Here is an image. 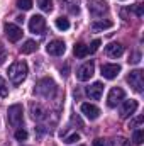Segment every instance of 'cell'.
<instances>
[{
    "label": "cell",
    "mask_w": 144,
    "mask_h": 146,
    "mask_svg": "<svg viewBox=\"0 0 144 146\" xmlns=\"http://www.w3.org/2000/svg\"><path fill=\"white\" fill-rule=\"evenodd\" d=\"M27 72H29V68H27V63L26 61H15V63L10 65V68H9L7 73H9V78L12 80V83L19 85V83H22L26 80Z\"/></svg>",
    "instance_id": "cell-1"
},
{
    "label": "cell",
    "mask_w": 144,
    "mask_h": 146,
    "mask_svg": "<svg viewBox=\"0 0 144 146\" xmlns=\"http://www.w3.org/2000/svg\"><path fill=\"white\" fill-rule=\"evenodd\" d=\"M34 92H36L39 97L53 99V97L56 95V83H54V80H51V78H42V80L37 82Z\"/></svg>",
    "instance_id": "cell-2"
},
{
    "label": "cell",
    "mask_w": 144,
    "mask_h": 146,
    "mask_svg": "<svg viewBox=\"0 0 144 146\" xmlns=\"http://www.w3.org/2000/svg\"><path fill=\"white\" fill-rule=\"evenodd\" d=\"M7 119H9V124L12 127H19L24 121V109L20 104H14L10 106L7 110Z\"/></svg>",
    "instance_id": "cell-3"
},
{
    "label": "cell",
    "mask_w": 144,
    "mask_h": 146,
    "mask_svg": "<svg viewBox=\"0 0 144 146\" xmlns=\"http://www.w3.org/2000/svg\"><path fill=\"white\" fill-rule=\"evenodd\" d=\"M127 83L136 90V92H143L144 90V75L143 70H132V72L127 75Z\"/></svg>",
    "instance_id": "cell-4"
},
{
    "label": "cell",
    "mask_w": 144,
    "mask_h": 146,
    "mask_svg": "<svg viewBox=\"0 0 144 146\" xmlns=\"http://www.w3.org/2000/svg\"><path fill=\"white\" fill-rule=\"evenodd\" d=\"M93 73H95V63L93 61H87L76 70V78L80 82H87V80H90L93 76Z\"/></svg>",
    "instance_id": "cell-5"
},
{
    "label": "cell",
    "mask_w": 144,
    "mask_h": 146,
    "mask_svg": "<svg viewBox=\"0 0 144 146\" xmlns=\"http://www.w3.org/2000/svg\"><path fill=\"white\" fill-rule=\"evenodd\" d=\"M124 97H126V92L120 87L110 88V92H108V95H107V106L108 107H117V104H120L124 100Z\"/></svg>",
    "instance_id": "cell-6"
},
{
    "label": "cell",
    "mask_w": 144,
    "mask_h": 146,
    "mask_svg": "<svg viewBox=\"0 0 144 146\" xmlns=\"http://www.w3.org/2000/svg\"><path fill=\"white\" fill-rule=\"evenodd\" d=\"M46 29V19L42 15H32L29 21V31L32 34H42Z\"/></svg>",
    "instance_id": "cell-7"
},
{
    "label": "cell",
    "mask_w": 144,
    "mask_h": 146,
    "mask_svg": "<svg viewBox=\"0 0 144 146\" xmlns=\"http://www.w3.org/2000/svg\"><path fill=\"white\" fill-rule=\"evenodd\" d=\"M46 51H48V54L61 56V54H65V51H66V44H65V41H61V39H53V41L46 46Z\"/></svg>",
    "instance_id": "cell-8"
},
{
    "label": "cell",
    "mask_w": 144,
    "mask_h": 146,
    "mask_svg": "<svg viewBox=\"0 0 144 146\" xmlns=\"http://www.w3.org/2000/svg\"><path fill=\"white\" fill-rule=\"evenodd\" d=\"M119 73H120V65H115V63H105L100 68V75L107 80H114Z\"/></svg>",
    "instance_id": "cell-9"
},
{
    "label": "cell",
    "mask_w": 144,
    "mask_h": 146,
    "mask_svg": "<svg viewBox=\"0 0 144 146\" xmlns=\"http://www.w3.org/2000/svg\"><path fill=\"white\" fill-rule=\"evenodd\" d=\"M137 107H139L137 100H134V99H131V100H124V104L120 106V117H122V119L131 117L132 114H136Z\"/></svg>",
    "instance_id": "cell-10"
},
{
    "label": "cell",
    "mask_w": 144,
    "mask_h": 146,
    "mask_svg": "<svg viewBox=\"0 0 144 146\" xmlns=\"http://www.w3.org/2000/svg\"><path fill=\"white\" fill-rule=\"evenodd\" d=\"M3 29H5V34H7V37H9L10 42H17V41L22 37V29H20L19 26L12 24V22H7Z\"/></svg>",
    "instance_id": "cell-11"
},
{
    "label": "cell",
    "mask_w": 144,
    "mask_h": 146,
    "mask_svg": "<svg viewBox=\"0 0 144 146\" xmlns=\"http://www.w3.org/2000/svg\"><path fill=\"white\" fill-rule=\"evenodd\" d=\"M81 114L87 117V119H90V121H95V119H98V115H100V109L97 107V106H93V104H88V102H85V104H81Z\"/></svg>",
    "instance_id": "cell-12"
},
{
    "label": "cell",
    "mask_w": 144,
    "mask_h": 146,
    "mask_svg": "<svg viewBox=\"0 0 144 146\" xmlns=\"http://www.w3.org/2000/svg\"><path fill=\"white\" fill-rule=\"evenodd\" d=\"M88 10H90V14H92V15L100 17V15H104V14L108 10V7H107V3H105V2L93 0V2H90V3H88Z\"/></svg>",
    "instance_id": "cell-13"
},
{
    "label": "cell",
    "mask_w": 144,
    "mask_h": 146,
    "mask_svg": "<svg viewBox=\"0 0 144 146\" xmlns=\"http://www.w3.org/2000/svg\"><path fill=\"white\" fill-rule=\"evenodd\" d=\"M87 94H88L90 99L98 100V99L102 97V94H104V85H102V82H95V83H92V85L87 88Z\"/></svg>",
    "instance_id": "cell-14"
},
{
    "label": "cell",
    "mask_w": 144,
    "mask_h": 146,
    "mask_svg": "<svg viewBox=\"0 0 144 146\" xmlns=\"http://www.w3.org/2000/svg\"><path fill=\"white\" fill-rule=\"evenodd\" d=\"M105 53H107V56H110V58H119L124 53V46L120 42H110L107 48H105Z\"/></svg>",
    "instance_id": "cell-15"
},
{
    "label": "cell",
    "mask_w": 144,
    "mask_h": 146,
    "mask_svg": "<svg viewBox=\"0 0 144 146\" xmlns=\"http://www.w3.org/2000/svg\"><path fill=\"white\" fill-rule=\"evenodd\" d=\"M31 114H32V119L34 121H44L48 115V112H46V109L41 106V104H32L31 106Z\"/></svg>",
    "instance_id": "cell-16"
},
{
    "label": "cell",
    "mask_w": 144,
    "mask_h": 146,
    "mask_svg": "<svg viewBox=\"0 0 144 146\" xmlns=\"http://www.w3.org/2000/svg\"><path fill=\"white\" fill-rule=\"evenodd\" d=\"M114 26L112 21H95L92 24V31L93 33H100V31H105V29H110Z\"/></svg>",
    "instance_id": "cell-17"
},
{
    "label": "cell",
    "mask_w": 144,
    "mask_h": 146,
    "mask_svg": "<svg viewBox=\"0 0 144 146\" xmlns=\"http://www.w3.org/2000/svg\"><path fill=\"white\" fill-rule=\"evenodd\" d=\"M73 53H75L76 58H85V56L90 54V53H88V46L83 44V42H76L75 48H73Z\"/></svg>",
    "instance_id": "cell-18"
},
{
    "label": "cell",
    "mask_w": 144,
    "mask_h": 146,
    "mask_svg": "<svg viewBox=\"0 0 144 146\" xmlns=\"http://www.w3.org/2000/svg\"><path fill=\"white\" fill-rule=\"evenodd\" d=\"M34 51H37V42L32 41V39L26 41V42L22 44V48H20V53H22V54H31V53H34Z\"/></svg>",
    "instance_id": "cell-19"
},
{
    "label": "cell",
    "mask_w": 144,
    "mask_h": 146,
    "mask_svg": "<svg viewBox=\"0 0 144 146\" xmlns=\"http://www.w3.org/2000/svg\"><path fill=\"white\" fill-rule=\"evenodd\" d=\"M61 3L68 9V12L78 14L80 12V0H61Z\"/></svg>",
    "instance_id": "cell-20"
},
{
    "label": "cell",
    "mask_w": 144,
    "mask_h": 146,
    "mask_svg": "<svg viewBox=\"0 0 144 146\" xmlns=\"http://www.w3.org/2000/svg\"><path fill=\"white\" fill-rule=\"evenodd\" d=\"M56 27H58L59 31H68V29H70V21H68L66 17H58V19H56Z\"/></svg>",
    "instance_id": "cell-21"
},
{
    "label": "cell",
    "mask_w": 144,
    "mask_h": 146,
    "mask_svg": "<svg viewBox=\"0 0 144 146\" xmlns=\"http://www.w3.org/2000/svg\"><path fill=\"white\" fill-rule=\"evenodd\" d=\"M132 141H134V145H143V141H144V131L143 129H136L134 131Z\"/></svg>",
    "instance_id": "cell-22"
},
{
    "label": "cell",
    "mask_w": 144,
    "mask_h": 146,
    "mask_svg": "<svg viewBox=\"0 0 144 146\" xmlns=\"http://www.w3.org/2000/svg\"><path fill=\"white\" fill-rule=\"evenodd\" d=\"M37 3H39L41 10H44V12H51L53 10V0H37Z\"/></svg>",
    "instance_id": "cell-23"
},
{
    "label": "cell",
    "mask_w": 144,
    "mask_h": 146,
    "mask_svg": "<svg viewBox=\"0 0 144 146\" xmlns=\"http://www.w3.org/2000/svg\"><path fill=\"white\" fill-rule=\"evenodd\" d=\"M17 7L20 10H31L32 9V0H17Z\"/></svg>",
    "instance_id": "cell-24"
},
{
    "label": "cell",
    "mask_w": 144,
    "mask_h": 146,
    "mask_svg": "<svg viewBox=\"0 0 144 146\" xmlns=\"http://www.w3.org/2000/svg\"><path fill=\"white\" fill-rule=\"evenodd\" d=\"M9 95V87H7V82L0 76V97H7Z\"/></svg>",
    "instance_id": "cell-25"
},
{
    "label": "cell",
    "mask_w": 144,
    "mask_h": 146,
    "mask_svg": "<svg viewBox=\"0 0 144 146\" xmlns=\"http://www.w3.org/2000/svg\"><path fill=\"white\" fill-rule=\"evenodd\" d=\"M14 136H15V139H17V141H24V139H27V136H29V134H27V131H24V129H17Z\"/></svg>",
    "instance_id": "cell-26"
},
{
    "label": "cell",
    "mask_w": 144,
    "mask_h": 146,
    "mask_svg": "<svg viewBox=\"0 0 144 146\" xmlns=\"http://www.w3.org/2000/svg\"><path fill=\"white\" fill-rule=\"evenodd\" d=\"M100 44H102V41L100 39H95V41H92V44L88 46V53L92 54V53H95L98 48H100Z\"/></svg>",
    "instance_id": "cell-27"
},
{
    "label": "cell",
    "mask_w": 144,
    "mask_h": 146,
    "mask_svg": "<svg viewBox=\"0 0 144 146\" xmlns=\"http://www.w3.org/2000/svg\"><path fill=\"white\" fill-rule=\"evenodd\" d=\"M143 121H144V117H143V115H139V117L132 119V121L129 122V129H131V127H139V126L143 124Z\"/></svg>",
    "instance_id": "cell-28"
},
{
    "label": "cell",
    "mask_w": 144,
    "mask_h": 146,
    "mask_svg": "<svg viewBox=\"0 0 144 146\" xmlns=\"http://www.w3.org/2000/svg\"><path fill=\"white\" fill-rule=\"evenodd\" d=\"M132 10H134V14H136L137 17H143V15H144V5H143V3H136Z\"/></svg>",
    "instance_id": "cell-29"
},
{
    "label": "cell",
    "mask_w": 144,
    "mask_h": 146,
    "mask_svg": "<svg viewBox=\"0 0 144 146\" xmlns=\"http://www.w3.org/2000/svg\"><path fill=\"white\" fill-rule=\"evenodd\" d=\"M75 141H80V134H78V133H73V134H70V136L65 139L66 145H71V143H75Z\"/></svg>",
    "instance_id": "cell-30"
},
{
    "label": "cell",
    "mask_w": 144,
    "mask_h": 146,
    "mask_svg": "<svg viewBox=\"0 0 144 146\" xmlns=\"http://www.w3.org/2000/svg\"><path fill=\"white\" fill-rule=\"evenodd\" d=\"M3 60H5V49H3V46H2V42H0V65L3 63Z\"/></svg>",
    "instance_id": "cell-31"
},
{
    "label": "cell",
    "mask_w": 144,
    "mask_h": 146,
    "mask_svg": "<svg viewBox=\"0 0 144 146\" xmlns=\"http://www.w3.org/2000/svg\"><path fill=\"white\" fill-rule=\"evenodd\" d=\"M139 58H141V54H139V53H136V54L132 56V60H129V63H139V61H141Z\"/></svg>",
    "instance_id": "cell-32"
},
{
    "label": "cell",
    "mask_w": 144,
    "mask_h": 146,
    "mask_svg": "<svg viewBox=\"0 0 144 146\" xmlns=\"http://www.w3.org/2000/svg\"><path fill=\"white\" fill-rule=\"evenodd\" d=\"M93 146H105V141L98 138V139H95V141H93Z\"/></svg>",
    "instance_id": "cell-33"
},
{
    "label": "cell",
    "mask_w": 144,
    "mask_h": 146,
    "mask_svg": "<svg viewBox=\"0 0 144 146\" xmlns=\"http://www.w3.org/2000/svg\"><path fill=\"white\" fill-rule=\"evenodd\" d=\"M117 146H127V139H124V138H119Z\"/></svg>",
    "instance_id": "cell-34"
}]
</instances>
